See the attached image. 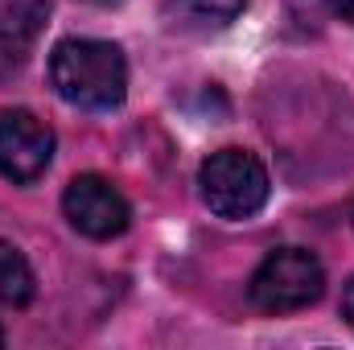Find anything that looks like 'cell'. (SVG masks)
I'll list each match as a JSON object with an SVG mask.
<instances>
[{"mask_svg":"<svg viewBox=\"0 0 354 350\" xmlns=\"http://www.w3.org/2000/svg\"><path fill=\"white\" fill-rule=\"evenodd\" d=\"M50 83L71 107L111 111L128 95V62L111 42L66 37L50 54Z\"/></svg>","mask_w":354,"mask_h":350,"instance_id":"cell-1","label":"cell"},{"mask_svg":"<svg viewBox=\"0 0 354 350\" xmlns=\"http://www.w3.org/2000/svg\"><path fill=\"white\" fill-rule=\"evenodd\" d=\"M177 12H185L189 21H202V25H231L248 0H169Z\"/></svg>","mask_w":354,"mask_h":350,"instance_id":"cell-8","label":"cell"},{"mask_svg":"<svg viewBox=\"0 0 354 350\" xmlns=\"http://www.w3.org/2000/svg\"><path fill=\"white\" fill-rule=\"evenodd\" d=\"M0 342H4V330H0Z\"/></svg>","mask_w":354,"mask_h":350,"instance_id":"cell-11","label":"cell"},{"mask_svg":"<svg viewBox=\"0 0 354 350\" xmlns=\"http://www.w3.org/2000/svg\"><path fill=\"white\" fill-rule=\"evenodd\" d=\"M326 293V268L309 248H276L256 268L248 297L264 313H292Z\"/></svg>","mask_w":354,"mask_h":350,"instance_id":"cell-3","label":"cell"},{"mask_svg":"<svg viewBox=\"0 0 354 350\" xmlns=\"http://www.w3.org/2000/svg\"><path fill=\"white\" fill-rule=\"evenodd\" d=\"M202 185V202L218 214V219H252L260 214L268 202V169L264 161L248 149H218L202 161L198 169Z\"/></svg>","mask_w":354,"mask_h":350,"instance_id":"cell-2","label":"cell"},{"mask_svg":"<svg viewBox=\"0 0 354 350\" xmlns=\"http://www.w3.org/2000/svg\"><path fill=\"white\" fill-rule=\"evenodd\" d=\"M62 210L71 219V227L87 239H115L128 231L132 223V210H128V198L99 174H79L66 194H62Z\"/></svg>","mask_w":354,"mask_h":350,"instance_id":"cell-4","label":"cell"},{"mask_svg":"<svg viewBox=\"0 0 354 350\" xmlns=\"http://www.w3.org/2000/svg\"><path fill=\"white\" fill-rule=\"evenodd\" d=\"M326 4H330L334 17H342V21H351L354 25V0H326Z\"/></svg>","mask_w":354,"mask_h":350,"instance_id":"cell-9","label":"cell"},{"mask_svg":"<svg viewBox=\"0 0 354 350\" xmlns=\"http://www.w3.org/2000/svg\"><path fill=\"white\" fill-rule=\"evenodd\" d=\"M46 12H50L46 0H0V79L25 66Z\"/></svg>","mask_w":354,"mask_h":350,"instance_id":"cell-6","label":"cell"},{"mask_svg":"<svg viewBox=\"0 0 354 350\" xmlns=\"http://www.w3.org/2000/svg\"><path fill=\"white\" fill-rule=\"evenodd\" d=\"M33 293H37V284H33V268H29V260H25L12 243L0 239V301L21 309V305L33 301Z\"/></svg>","mask_w":354,"mask_h":350,"instance_id":"cell-7","label":"cell"},{"mask_svg":"<svg viewBox=\"0 0 354 350\" xmlns=\"http://www.w3.org/2000/svg\"><path fill=\"white\" fill-rule=\"evenodd\" d=\"M54 161V132L25 107L0 111V177L29 185Z\"/></svg>","mask_w":354,"mask_h":350,"instance_id":"cell-5","label":"cell"},{"mask_svg":"<svg viewBox=\"0 0 354 350\" xmlns=\"http://www.w3.org/2000/svg\"><path fill=\"white\" fill-rule=\"evenodd\" d=\"M342 317H346V322L354 326V280L346 284V288H342Z\"/></svg>","mask_w":354,"mask_h":350,"instance_id":"cell-10","label":"cell"}]
</instances>
